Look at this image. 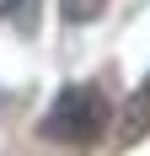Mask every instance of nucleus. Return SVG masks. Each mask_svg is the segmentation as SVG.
Returning <instances> with one entry per match:
<instances>
[{
	"label": "nucleus",
	"instance_id": "nucleus-3",
	"mask_svg": "<svg viewBox=\"0 0 150 156\" xmlns=\"http://www.w3.org/2000/svg\"><path fill=\"white\" fill-rule=\"evenodd\" d=\"M139 135H150V76L139 81L134 108H129V119H123V140H139Z\"/></svg>",
	"mask_w": 150,
	"mask_h": 156
},
{
	"label": "nucleus",
	"instance_id": "nucleus-1",
	"mask_svg": "<svg viewBox=\"0 0 150 156\" xmlns=\"http://www.w3.org/2000/svg\"><path fill=\"white\" fill-rule=\"evenodd\" d=\"M113 119L107 108V97L97 81H70L59 97H54V108L43 113V140H59V145H80V140H97Z\"/></svg>",
	"mask_w": 150,
	"mask_h": 156
},
{
	"label": "nucleus",
	"instance_id": "nucleus-2",
	"mask_svg": "<svg viewBox=\"0 0 150 156\" xmlns=\"http://www.w3.org/2000/svg\"><path fill=\"white\" fill-rule=\"evenodd\" d=\"M0 22H5L16 38H32L38 22H43V0H0Z\"/></svg>",
	"mask_w": 150,
	"mask_h": 156
},
{
	"label": "nucleus",
	"instance_id": "nucleus-4",
	"mask_svg": "<svg viewBox=\"0 0 150 156\" xmlns=\"http://www.w3.org/2000/svg\"><path fill=\"white\" fill-rule=\"evenodd\" d=\"M102 11H107V0H59V16L70 22V27H80V22H97Z\"/></svg>",
	"mask_w": 150,
	"mask_h": 156
}]
</instances>
